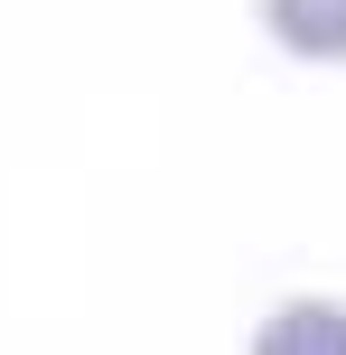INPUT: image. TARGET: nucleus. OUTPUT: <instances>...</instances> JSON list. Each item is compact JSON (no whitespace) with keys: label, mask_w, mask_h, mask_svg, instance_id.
I'll use <instances>...</instances> for the list:
<instances>
[{"label":"nucleus","mask_w":346,"mask_h":355,"mask_svg":"<svg viewBox=\"0 0 346 355\" xmlns=\"http://www.w3.org/2000/svg\"><path fill=\"white\" fill-rule=\"evenodd\" d=\"M253 355H346V309L337 300H291L262 318Z\"/></svg>","instance_id":"1"},{"label":"nucleus","mask_w":346,"mask_h":355,"mask_svg":"<svg viewBox=\"0 0 346 355\" xmlns=\"http://www.w3.org/2000/svg\"><path fill=\"white\" fill-rule=\"evenodd\" d=\"M272 10V37L300 56H346V0H262Z\"/></svg>","instance_id":"2"}]
</instances>
